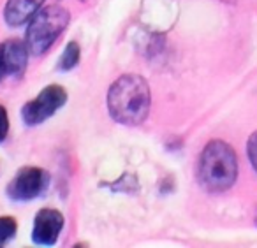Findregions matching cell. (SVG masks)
<instances>
[{
    "label": "cell",
    "mask_w": 257,
    "mask_h": 248,
    "mask_svg": "<svg viewBox=\"0 0 257 248\" xmlns=\"http://www.w3.org/2000/svg\"><path fill=\"white\" fill-rule=\"evenodd\" d=\"M107 113L116 123L136 127L148 118L152 92L147 79L140 74H121L107 90Z\"/></svg>",
    "instance_id": "obj_1"
},
{
    "label": "cell",
    "mask_w": 257,
    "mask_h": 248,
    "mask_svg": "<svg viewBox=\"0 0 257 248\" xmlns=\"http://www.w3.org/2000/svg\"><path fill=\"white\" fill-rule=\"evenodd\" d=\"M238 176V159L236 153L227 143L210 141L201 152L199 164H197V178L204 190L225 192L232 187Z\"/></svg>",
    "instance_id": "obj_2"
},
{
    "label": "cell",
    "mask_w": 257,
    "mask_h": 248,
    "mask_svg": "<svg viewBox=\"0 0 257 248\" xmlns=\"http://www.w3.org/2000/svg\"><path fill=\"white\" fill-rule=\"evenodd\" d=\"M71 15L67 9L60 6H50L44 8L27 23L25 43L34 57L48 53L50 48L57 43L58 37L64 34L69 27Z\"/></svg>",
    "instance_id": "obj_3"
},
{
    "label": "cell",
    "mask_w": 257,
    "mask_h": 248,
    "mask_svg": "<svg viewBox=\"0 0 257 248\" xmlns=\"http://www.w3.org/2000/svg\"><path fill=\"white\" fill-rule=\"evenodd\" d=\"M51 176L43 167L25 166L18 169L6 188V195L13 202H30L44 195L50 187Z\"/></svg>",
    "instance_id": "obj_4"
},
{
    "label": "cell",
    "mask_w": 257,
    "mask_h": 248,
    "mask_svg": "<svg viewBox=\"0 0 257 248\" xmlns=\"http://www.w3.org/2000/svg\"><path fill=\"white\" fill-rule=\"evenodd\" d=\"M67 102V90L60 85H48L36 99L29 100L22 107V120L29 127H37L50 120Z\"/></svg>",
    "instance_id": "obj_5"
},
{
    "label": "cell",
    "mask_w": 257,
    "mask_h": 248,
    "mask_svg": "<svg viewBox=\"0 0 257 248\" xmlns=\"http://www.w3.org/2000/svg\"><path fill=\"white\" fill-rule=\"evenodd\" d=\"M30 50L25 41L8 39L0 44V83L6 78H23L29 65Z\"/></svg>",
    "instance_id": "obj_6"
},
{
    "label": "cell",
    "mask_w": 257,
    "mask_h": 248,
    "mask_svg": "<svg viewBox=\"0 0 257 248\" xmlns=\"http://www.w3.org/2000/svg\"><path fill=\"white\" fill-rule=\"evenodd\" d=\"M65 218L58 209L43 208L36 213L32 225V243L37 246H53L64 229Z\"/></svg>",
    "instance_id": "obj_7"
},
{
    "label": "cell",
    "mask_w": 257,
    "mask_h": 248,
    "mask_svg": "<svg viewBox=\"0 0 257 248\" xmlns=\"http://www.w3.org/2000/svg\"><path fill=\"white\" fill-rule=\"evenodd\" d=\"M46 0H8L4 8V20L8 27L18 29L29 23L41 11Z\"/></svg>",
    "instance_id": "obj_8"
},
{
    "label": "cell",
    "mask_w": 257,
    "mask_h": 248,
    "mask_svg": "<svg viewBox=\"0 0 257 248\" xmlns=\"http://www.w3.org/2000/svg\"><path fill=\"white\" fill-rule=\"evenodd\" d=\"M79 60H81V48L76 41H71V43L65 44L64 51L58 58L57 69L60 72H69L79 64Z\"/></svg>",
    "instance_id": "obj_9"
},
{
    "label": "cell",
    "mask_w": 257,
    "mask_h": 248,
    "mask_svg": "<svg viewBox=\"0 0 257 248\" xmlns=\"http://www.w3.org/2000/svg\"><path fill=\"white\" fill-rule=\"evenodd\" d=\"M18 232V222L15 216H0V246L13 241Z\"/></svg>",
    "instance_id": "obj_10"
},
{
    "label": "cell",
    "mask_w": 257,
    "mask_h": 248,
    "mask_svg": "<svg viewBox=\"0 0 257 248\" xmlns=\"http://www.w3.org/2000/svg\"><path fill=\"white\" fill-rule=\"evenodd\" d=\"M8 134H9V116L6 107L0 104V145L8 139Z\"/></svg>",
    "instance_id": "obj_11"
},
{
    "label": "cell",
    "mask_w": 257,
    "mask_h": 248,
    "mask_svg": "<svg viewBox=\"0 0 257 248\" xmlns=\"http://www.w3.org/2000/svg\"><path fill=\"white\" fill-rule=\"evenodd\" d=\"M246 152H248V159L252 162L253 169L257 171V132H253L248 139V145H246Z\"/></svg>",
    "instance_id": "obj_12"
}]
</instances>
